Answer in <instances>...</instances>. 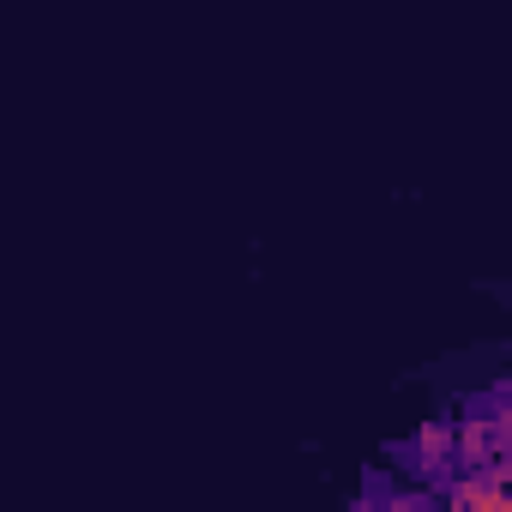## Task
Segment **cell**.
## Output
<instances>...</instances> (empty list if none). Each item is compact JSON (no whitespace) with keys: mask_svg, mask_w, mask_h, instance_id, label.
I'll return each mask as SVG.
<instances>
[{"mask_svg":"<svg viewBox=\"0 0 512 512\" xmlns=\"http://www.w3.org/2000/svg\"><path fill=\"white\" fill-rule=\"evenodd\" d=\"M512 416L506 398H482L452 422V470H482V476H506L512 464Z\"/></svg>","mask_w":512,"mask_h":512,"instance_id":"cell-1","label":"cell"},{"mask_svg":"<svg viewBox=\"0 0 512 512\" xmlns=\"http://www.w3.org/2000/svg\"><path fill=\"white\" fill-rule=\"evenodd\" d=\"M410 470H422L428 482H440V476H452V422L440 416V422H428L422 434H416V446H410Z\"/></svg>","mask_w":512,"mask_h":512,"instance_id":"cell-2","label":"cell"}]
</instances>
